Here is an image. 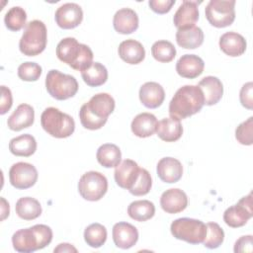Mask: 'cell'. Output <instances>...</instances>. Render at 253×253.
Listing matches in <instances>:
<instances>
[{
    "instance_id": "cell-1",
    "label": "cell",
    "mask_w": 253,
    "mask_h": 253,
    "mask_svg": "<svg viewBox=\"0 0 253 253\" xmlns=\"http://www.w3.org/2000/svg\"><path fill=\"white\" fill-rule=\"evenodd\" d=\"M115 100L108 93H98L83 104L79 111L81 125L91 130L101 128L115 110Z\"/></svg>"
},
{
    "instance_id": "cell-2",
    "label": "cell",
    "mask_w": 253,
    "mask_h": 253,
    "mask_svg": "<svg viewBox=\"0 0 253 253\" xmlns=\"http://www.w3.org/2000/svg\"><path fill=\"white\" fill-rule=\"evenodd\" d=\"M205 105L204 95L198 85H185L179 88L169 103L171 118L183 120L199 113Z\"/></svg>"
},
{
    "instance_id": "cell-3",
    "label": "cell",
    "mask_w": 253,
    "mask_h": 253,
    "mask_svg": "<svg viewBox=\"0 0 253 253\" xmlns=\"http://www.w3.org/2000/svg\"><path fill=\"white\" fill-rule=\"evenodd\" d=\"M52 240V230L45 224L19 229L12 236V244L16 251L32 253L47 246Z\"/></svg>"
},
{
    "instance_id": "cell-4",
    "label": "cell",
    "mask_w": 253,
    "mask_h": 253,
    "mask_svg": "<svg viewBox=\"0 0 253 253\" xmlns=\"http://www.w3.org/2000/svg\"><path fill=\"white\" fill-rule=\"evenodd\" d=\"M56 55L60 61L81 72L93 63V51L91 48L84 43H79L76 39L70 37L58 42Z\"/></svg>"
},
{
    "instance_id": "cell-5",
    "label": "cell",
    "mask_w": 253,
    "mask_h": 253,
    "mask_svg": "<svg viewBox=\"0 0 253 253\" xmlns=\"http://www.w3.org/2000/svg\"><path fill=\"white\" fill-rule=\"evenodd\" d=\"M47 42V31L43 22L33 20L29 22L19 42L20 51L27 56H36L42 53Z\"/></svg>"
},
{
    "instance_id": "cell-6",
    "label": "cell",
    "mask_w": 253,
    "mask_h": 253,
    "mask_svg": "<svg viewBox=\"0 0 253 253\" xmlns=\"http://www.w3.org/2000/svg\"><path fill=\"white\" fill-rule=\"evenodd\" d=\"M41 125L49 135L56 138L68 137L75 129L73 118L54 107H48L42 112Z\"/></svg>"
},
{
    "instance_id": "cell-7",
    "label": "cell",
    "mask_w": 253,
    "mask_h": 253,
    "mask_svg": "<svg viewBox=\"0 0 253 253\" xmlns=\"http://www.w3.org/2000/svg\"><path fill=\"white\" fill-rule=\"evenodd\" d=\"M45 88L48 94L59 101L73 97L78 91V82L72 75L51 69L45 77Z\"/></svg>"
},
{
    "instance_id": "cell-8",
    "label": "cell",
    "mask_w": 253,
    "mask_h": 253,
    "mask_svg": "<svg viewBox=\"0 0 253 253\" xmlns=\"http://www.w3.org/2000/svg\"><path fill=\"white\" fill-rule=\"evenodd\" d=\"M172 235L190 244L203 243L207 234V225L195 218L181 217L175 219L170 226Z\"/></svg>"
},
{
    "instance_id": "cell-9",
    "label": "cell",
    "mask_w": 253,
    "mask_h": 253,
    "mask_svg": "<svg viewBox=\"0 0 253 253\" xmlns=\"http://www.w3.org/2000/svg\"><path fill=\"white\" fill-rule=\"evenodd\" d=\"M234 0H211L205 9L206 18L215 28L230 26L235 20Z\"/></svg>"
},
{
    "instance_id": "cell-10",
    "label": "cell",
    "mask_w": 253,
    "mask_h": 253,
    "mask_svg": "<svg viewBox=\"0 0 253 253\" xmlns=\"http://www.w3.org/2000/svg\"><path fill=\"white\" fill-rule=\"evenodd\" d=\"M108 190V180L100 172L88 171L78 182V192L81 197L90 202L101 200Z\"/></svg>"
},
{
    "instance_id": "cell-11",
    "label": "cell",
    "mask_w": 253,
    "mask_h": 253,
    "mask_svg": "<svg viewBox=\"0 0 253 253\" xmlns=\"http://www.w3.org/2000/svg\"><path fill=\"white\" fill-rule=\"evenodd\" d=\"M252 193L241 198L239 202L227 208L223 213L224 222L233 228L241 227L252 217Z\"/></svg>"
},
{
    "instance_id": "cell-12",
    "label": "cell",
    "mask_w": 253,
    "mask_h": 253,
    "mask_svg": "<svg viewBox=\"0 0 253 253\" xmlns=\"http://www.w3.org/2000/svg\"><path fill=\"white\" fill-rule=\"evenodd\" d=\"M38 171L33 164L17 162L9 170L11 185L19 190H26L33 187L38 180Z\"/></svg>"
},
{
    "instance_id": "cell-13",
    "label": "cell",
    "mask_w": 253,
    "mask_h": 253,
    "mask_svg": "<svg viewBox=\"0 0 253 253\" xmlns=\"http://www.w3.org/2000/svg\"><path fill=\"white\" fill-rule=\"evenodd\" d=\"M54 19L57 26L61 29H74L81 24L83 20V11L76 3H65L57 8Z\"/></svg>"
},
{
    "instance_id": "cell-14",
    "label": "cell",
    "mask_w": 253,
    "mask_h": 253,
    "mask_svg": "<svg viewBox=\"0 0 253 253\" xmlns=\"http://www.w3.org/2000/svg\"><path fill=\"white\" fill-rule=\"evenodd\" d=\"M140 167L131 159H125L116 166L114 177L117 185L123 189L129 190L138 178Z\"/></svg>"
},
{
    "instance_id": "cell-15",
    "label": "cell",
    "mask_w": 253,
    "mask_h": 253,
    "mask_svg": "<svg viewBox=\"0 0 253 253\" xmlns=\"http://www.w3.org/2000/svg\"><path fill=\"white\" fill-rule=\"evenodd\" d=\"M113 240L117 247L121 249L131 248L138 240L136 227L128 222H118L113 226Z\"/></svg>"
},
{
    "instance_id": "cell-16",
    "label": "cell",
    "mask_w": 253,
    "mask_h": 253,
    "mask_svg": "<svg viewBox=\"0 0 253 253\" xmlns=\"http://www.w3.org/2000/svg\"><path fill=\"white\" fill-rule=\"evenodd\" d=\"M160 206L167 213H178L183 211L188 206V198L184 191L172 188L162 193Z\"/></svg>"
},
{
    "instance_id": "cell-17",
    "label": "cell",
    "mask_w": 253,
    "mask_h": 253,
    "mask_svg": "<svg viewBox=\"0 0 253 253\" xmlns=\"http://www.w3.org/2000/svg\"><path fill=\"white\" fill-rule=\"evenodd\" d=\"M202 2L188 1L182 2L176 13L174 14L173 23L176 28L183 29L195 26L199 20V9L198 6Z\"/></svg>"
},
{
    "instance_id": "cell-18",
    "label": "cell",
    "mask_w": 253,
    "mask_h": 253,
    "mask_svg": "<svg viewBox=\"0 0 253 253\" xmlns=\"http://www.w3.org/2000/svg\"><path fill=\"white\" fill-rule=\"evenodd\" d=\"M156 171L161 181L172 184L178 182L182 178L183 166L176 158L164 157L158 161Z\"/></svg>"
},
{
    "instance_id": "cell-19",
    "label": "cell",
    "mask_w": 253,
    "mask_h": 253,
    "mask_svg": "<svg viewBox=\"0 0 253 253\" xmlns=\"http://www.w3.org/2000/svg\"><path fill=\"white\" fill-rule=\"evenodd\" d=\"M205 68L204 60L196 54H184L176 63L177 73L184 78L194 79L200 76Z\"/></svg>"
},
{
    "instance_id": "cell-20",
    "label": "cell",
    "mask_w": 253,
    "mask_h": 253,
    "mask_svg": "<svg viewBox=\"0 0 253 253\" xmlns=\"http://www.w3.org/2000/svg\"><path fill=\"white\" fill-rule=\"evenodd\" d=\"M113 25L114 29L119 34H131L138 28V16L136 12L130 8H122L114 15Z\"/></svg>"
},
{
    "instance_id": "cell-21",
    "label": "cell",
    "mask_w": 253,
    "mask_h": 253,
    "mask_svg": "<svg viewBox=\"0 0 253 253\" xmlns=\"http://www.w3.org/2000/svg\"><path fill=\"white\" fill-rule=\"evenodd\" d=\"M35 121L34 108L29 104L19 105L13 114L8 118L7 125L11 130L20 131L30 127Z\"/></svg>"
},
{
    "instance_id": "cell-22",
    "label": "cell",
    "mask_w": 253,
    "mask_h": 253,
    "mask_svg": "<svg viewBox=\"0 0 253 253\" xmlns=\"http://www.w3.org/2000/svg\"><path fill=\"white\" fill-rule=\"evenodd\" d=\"M139 100L148 109H156L163 103L165 92L157 82H146L139 89Z\"/></svg>"
},
{
    "instance_id": "cell-23",
    "label": "cell",
    "mask_w": 253,
    "mask_h": 253,
    "mask_svg": "<svg viewBox=\"0 0 253 253\" xmlns=\"http://www.w3.org/2000/svg\"><path fill=\"white\" fill-rule=\"evenodd\" d=\"M203 92L205 105L212 106L219 102L223 95V85L215 76L204 77L198 84Z\"/></svg>"
},
{
    "instance_id": "cell-24",
    "label": "cell",
    "mask_w": 253,
    "mask_h": 253,
    "mask_svg": "<svg viewBox=\"0 0 253 253\" xmlns=\"http://www.w3.org/2000/svg\"><path fill=\"white\" fill-rule=\"evenodd\" d=\"M246 41L240 34L235 32H227L219 39L220 49L229 56L235 57L242 55L246 50Z\"/></svg>"
},
{
    "instance_id": "cell-25",
    "label": "cell",
    "mask_w": 253,
    "mask_h": 253,
    "mask_svg": "<svg viewBox=\"0 0 253 253\" xmlns=\"http://www.w3.org/2000/svg\"><path fill=\"white\" fill-rule=\"evenodd\" d=\"M120 57L128 64H138L145 57V49L143 45L132 39L122 42L118 49Z\"/></svg>"
},
{
    "instance_id": "cell-26",
    "label": "cell",
    "mask_w": 253,
    "mask_h": 253,
    "mask_svg": "<svg viewBox=\"0 0 253 253\" xmlns=\"http://www.w3.org/2000/svg\"><path fill=\"white\" fill-rule=\"evenodd\" d=\"M157 119L150 113H141L134 117L131 122L130 128L134 135L137 137H148L154 134L157 129Z\"/></svg>"
},
{
    "instance_id": "cell-27",
    "label": "cell",
    "mask_w": 253,
    "mask_h": 253,
    "mask_svg": "<svg viewBox=\"0 0 253 253\" xmlns=\"http://www.w3.org/2000/svg\"><path fill=\"white\" fill-rule=\"evenodd\" d=\"M178 45L187 49H195L204 42V32L197 26L178 29L176 33Z\"/></svg>"
},
{
    "instance_id": "cell-28",
    "label": "cell",
    "mask_w": 253,
    "mask_h": 253,
    "mask_svg": "<svg viewBox=\"0 0 253 253\" xmlns=\"http://www.w3.org/2000/svg\"><path fill=\"white\" fill-rule=\"evenodd\" d=\"M157 135L160 139L166 142H173L178 140L183 133V126L180 120L174 118H164L158 122Z\"/></svg>"
},
{
    "instance_id": "cell-29",
    "label": "cell",
    "mask_w": 253,
    "mask_h": 253,
    "mask_svg": "<svg viewBox=\"0 0 253 253\" xmlns=\"http://www.w3.org/2000/svg\"><path fill=\"white\" fill-rule=\"evenodd\" d=\"M9 150L16 156L29 157L36 152L37 141L32 134L24 133L10 140Z\"/></svg>"
},
{
    "instance_id": "cell-30",
    "label": "cell",
    "mask_w": 253,
    "mask_h": 253,
    "mask_svg": "<svg viewBox=\"0 0 253 253\" xmlns=\"http://www.w3.org/2000/svg\"><path fill=\"white\" fill-rule=\"evenodd\" d=\"M17 215L25 220H33L42 214V206L38 200L31 197L20 198L15 206Z\"/></svg>"
},
{
    "instance_id": "cell-31",
    "label": "cell",
    "mask_w": 253,
    "mask_h": 253,
    "mask_svg": "<svg viewBox=\"0 0 253 253\" xmlns=\"http://www.w3.org/2000/svg\"><path fill=\"white\" fill-rule=\"evenodd\" d=\"M96 157L102 166L106 168H112L120 164L122 159V152L119 146L116 144L105 143L98 148Z\"/></svg>"
},
{
    "instance_id": "cell-32",
    "label": "cell",
    "mask_w": 253,
    "mask_h": 253,
    "mask_svg": "<svg viewBox=\"0 0 253 253\" xmlns=\"http://www.w3.org/2000/svg\"><path fill=\"white\" fill-rule=\"evenodd\" d=\"M127 213L130 218L136 221H146L153 217L155 206L148 200H138L129 204Z\"/></svg>"
},
{
    "instance_id": "cell-33",
    "label": "cell",
    "mask_w": 253,
    "mask_h": 253,
    "mask_svg": "<svg viewBox=\"0 0 253 253\" xmlns=\"http://www.w3.org/2000/svg\"><path fill=\"white\" fill-rule=\"evenodd\" d=\"M83 81L90 87L103 85L108 79V70L100 62H93L87 69L81 72Z\"/></svg>"
},
{
    "instance_id": "cell-34",
    "label": "cell",
    "mask_w": 253,
    "mask_h": 253,
    "mask_svg": "<svg viewBox=\"0 0 253 253\" xmlns=\"http://www.w3.org/2000/svg\"><path fill=\"white\" fill-rule=\"evenodd\" d=\"M84 240L92 248H99L107 240L106 227L98 222L91 223L84 230Z\"/></svg>"
},
{
    "instance_id": "cell-35",
    "label": "cell",
    "mask_w": 253,
    "mask_h": 253,
    "mask_svg": "<svg viewBox=\"0 0 253 253\" xmlns=\"http://www.w3.org/2000/svg\"><path fill=\"white\" fill-rule=\"evenodd\" d=\"M27 22V13L20 6L10 8L4 17V23L8 30L18 32L24 28Z\"/></svg>"
},
{
    "instance_id": "cell-36",
    "label": "cell",
    "mask_w": 253,
    "mask_h": 253,
    "mask_svg": "<svg viewBox=\"0 0 253 253\" xmlns=\"http://www.w3.org/2000/svg\"><path fill=\"white\" fill-rule=\"evenodd\" d=\"M151 54L157 61L167 63L172 61L176 56V48L168 41H157L151 46Z\"/></svg>"
},
{
    "instance_id": "cell-37",
    "label": "cell",
    "mask_w": 253,
    "mask_h": 253,
    "mask_svg": "<svg viewBox=\"0 0 253 253\" xmlns=\"http://www.w3.org/2000/svg\"><path fill=\"white\" fill-rule=\"evenodd\" d=\"M207 234L203 241L205 247L209 249H215L219 247L224 240L223 229L216 222H208Z\"/></svg>"
},
{
    "instance_id": "cell-38",
    "label": "cell",
    "mask_w": 253,
    "mask_h": 253,
    "mask_svg": "<svg viewBox=\"0 0 253 253\" xmlns=\"http://www.w3.org/2000/svg\"><path fill=\"white\" fill-rule=\"evenodd\" d=\"M151 186L152 180L149 172L144 168H140L138 178L128 192L133 196H144L149 193Z\"/></svg>"
},
{
    "instance_id": "cell-39",
    "label": "cell",
    "mask_w": 253,
    "mask_h": 253,
    "mask_svg": "<svg viewBox=\"0 0 253 253\" xmlns=\"http://www.w3.org/2000/svg\"><path fill=\"white\" fill-rule=\"evenodd\" d=\"M42 67L40 64L32 61L22 63L18 67V76L23 81H37L42 75Z\"/></svg>"
},
{
    "instance_id": "cell-40",
    "label": "cell",
    "mask_w": 253,
    "mask_h": 253,
    "mask_svg": "<svg viewBox=\"0 0 253 253\" xmlns=\"http://www.w3.org/2000/svg\"><path fill=\"white\" fill-rule=\"evenodd\" d=\"M253 117L248 118L241 123L235 130L237 141L243 145H251L253 143Z\"/></svg>"
},
{
    "instance_id": "cell-41",
    "label": "cell",
    "mask_w": 253,
    "mask_h": 253,
    "mask_svg": "<svg viewBox=\"0 0 253 253\" xmlns=\"http://www.w3.org/2000/svg\"><path fill=\"white\" fill-rule=\"evenodd\" d=\"M240 103L243 107L248 110H252L253 108V83L247 82L245 83L240 90L239 93Z\"/></svg>"
},
{
    "instance_id": "cell-42",
    "label": "cell",
    "mask_w": 253,
    "mask_h": 253,
    "mask_svg": "<svg viewBox=\"0 0 253 253\" xmlns=\"http://www.w3.org/2000/svg\"><path fill=\"white\" fill-rule=\"evenodd\" d=\"M174 4L175 0H150L148 2L150 9L157 14L168 13Z\"/></svg>"
},
{
    "instance_id": "cell-43",
    "label": "cell",
    "mask_w": 253,
    "mask_h": 253,
    "mask_svg": "<svg viewBox=\"0 0 253 253\" xmlns=\"http://www.w3.org/2000/svg\"><path fill=\"white\" fill-rule=\"evenodd\" d=\"M13 104V98L11 90L2 85L1 86V105H0V114L5 115L12 107Z\"/></svg>"
},
{
    "instance_id": "cell-44",
    "label": "cell",
    "mask_w": 253,
    "mask_h": 253,
    "mask_svg": "<svg viewBox=\"0 0 253 253\" xmlns=\"http://www.w3.org/2000/svg\"><path fill=\"white\" fill-rule=\"evenodd\" d=\"M252 235H244L241 236L239 239L236 240L234 244V252L235 253H242V252H252Z\"/></svg>"
},
{
    "instance_id": "cell-45",
    "label": "cell",
    "mask_w": 253,
    "mask_h": 253,
    "mask_svg": "<svg viewBox=\"0 0 253 253\" xmlns=\"http://www.w3.org/2000/svg\"><path fill=\"white\" fill-rule=\"evenodd\" d=\"M53 252L54 253H58V252H60V253H62V252H74V253H76L77 249L69 243H60V244L57 245V247L54 248Z\"/></svg>"
},
{
    "instance_id": "cell-46",
    "label": "cell",
    "mask_w": 253,
    "mask_h": 253,
    "mask_svg": "<svg viewBox=\"0 0 253 253\" xmlns=\"http://www.w3.org/2000/svg\"><path fill=\"white\" fill-rule=\"evenodd\" d=\"M1 220H4L10 212V208H9V204L6 202V200L4 198H1Z\"/></svg>"
}]
</instances>
